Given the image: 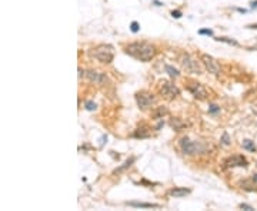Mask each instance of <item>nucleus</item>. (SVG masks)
Wrapping results in <instances>:
<instances>
[{
    "instance_id": "c756f323",
    "label": "nucleus",
    "mask_w": 257,
    "mask_h": 211,
    "mask_svg": "<svg viewBox=\"0 0 257 211\" xmlns=\"http://www.w3.org/2000/svg\"><path fill=\"white\" fill-rule=\"evenodd\" d=\"M83 73H84V71H83L82 69H79V79H82L83 77Z\"/></svg>"
},
{
    "instance_id": "6e6552de",
    "label": "nucleus",
    "mask_w": 257,
    "mask_h": 211,
    "mask_svg": "<svg viewBox=\"0 0 257 211\" xmlns=\"http://www.w3.org/2000/svg\"><path fill=\"white\" fill-rule=\"evenodd\" d=\"M187 90L193 94V97L199 98V100L207 98L208 96L206 87L203 86L202 83H197V81H187Z\"/></svg>"
},
{
    "instance_id": "a211bd4d",
    "label": "nucleus",
    "mask_w": 257,
    "mask_h": 211,
    "mask_svg": "<svg viewBox=\"0 0 257 211\" xmlns=\"http://www.w3.org/2000/svg\"><path fill=\"white\" fill-rule=\"evenodd\" d=\"M164 69H166V71H167V73H169V76L170 77H179L180 76V71L177 70V69H174V67H173V66H170V64H166V67H164Z\"/></svg>"
},
{
    "instance_id": "7ed1b4c3",
    "label": "nucleus",
    "mask_w": 257,
    "mask_h": 211,
    "mask_svg": "<svg viewBox=\"0 0 257 211\" xmlns=\"http://www.w3.org/2000/svg\"><path fill=\"white\" fill-rule=\"evenodd\" d=\"M179 63H180L181 69L186 70L187 73H193V74H197V76L199 74H203V69H202V66H200V63L196 59H193L190 54L183 53L179 57Z\"/></svg>"
},
{
    "instance_id": "9d476101",
    "label": "nucleus",
    "mask_w": 257,
    "mask_h": 211,
    "mask_svg": "<svg viewBox=\"0 0 257 211\" xmlns=\"http://www.w3.org/2000/svg\"><path fill=\"white\" fill-rule=\"evenodd\" d=\"M86 77L92 83H94V84H104V83H107L106 74L100 73V71H96V70H87L86 71Z\"/></svg>"
},
{
    "instance_id": "473e14b6",
    "label": "nucleus",
    "mask_w": 257,
    "mask_h": 211,
    "mask_svg": "<svg viewBox=\"0 0 257 211\" xmlns=\"http://www.w3.org/2000/svg\"><path fill=\"white\" fill-rule=\"evenodd\" d=\"M253 181H254V183H257V173L253 174Z\"/></svg>"
},
{
    "instance_id": "6ab92c4d",
    "label": "nucleus",
    "mask_w": 257,
    "mask_h": 211,
    "mask_svg": "<svg viewBox=\"0 0 257 211\" xmlns=\"http://www.w3.org/2000/svg\"><path fill=\"white\" fill-rule=\"evenodd\" d=\"M230 143H231V140H230L229 133L224 131V133L221 134V138H220V144H221V146H224V147H227V146H230Z\"/></svg>"
},
{
    "instance_id": "2f4dec72",
    "label": "nucleus",
    "mask_w": 257,
    "mask_h": 211,
    "mask_svg": "<svg viewBox=\"0 0 257 211\" xmlns=\"http://www.w3.org/2000/svg\"><path fill=\"white\" fill-rule=\"evenodd\" d=\"M237 11H240V13H246V9H240V7H239V9H237Z\"/></svg>"
},
{
    "instance_id": "393cba45",
    "label": "nucleus",
    "mask_w": 257,
    "mask_h": 211,
    "mask_svg": "<svg viewBox=\"0 0 257 211\" xmlns=\"http://www.w3.org/2000/svg\"><path fill=\"white\" fill-rule=\"evenodd\" d=\"M171 16L174 17V19H180V17L183 16V13H181L180 10H173L171 11Z\"/></svg>"
},
{
    "instance_id": "cd10ccee",
    "label": "nucleus",
    "mask_w": 257,
    "mask_h": 211,
    "mask_svg": "<svg viewBox=\"0 0 257 211\" xmlns=\"http://www.w3.org/2000/svg\"><path fill=\"white\" fill-rule=\"evenodd\" d=\"M247 29H257V23H253V24H247Z\"/></svg>"
},
{
    "instance_id": "f3484780",
    "label": "nucleus",
    "mask_w": 257,
    "mask_h": 211,
    "mask_svg": "<svg viewBox=\"0 0 257 211\" xmlns=\"http://www.w3.org/2000/svg\"><path fill=\"white\" fill-rule=\"evenodd\" d=\"M241 146H243L244 150H249V151H253V153L256 151V144H254V141H252V140H243Z\"/></svg>"
},
{
    "instance_id": "dca6fc26",
    "label": "nucleus",
    "mask_w": 257,
    "mask_h": 211,
    "mask_svg": "<svg viewBox=\"0 0 257 211\" xmlns=\"http://www.w3.org/2000/svg\"><path fill=\"white\" fill-rule=\"evenodd\" d=\"M134 161H136V157H130L129 160H127V161L123 163V166H120V167L116 168L114 171H113V174H120V173H123V171H124V170H127V168L130 167V166H131V164H133Z\"/></svg>"
},
{
    "instance_id": "c85d7f7f",
    "label": "nucleus",
    "mask_w": 257,
    "mask_h": 211,
    "mask_svg": "<svg viewBox=\"0 0 257 211\" xmlns=\"http://www.w3.org/2000/svg\"><path fill=\"white\" fill-rule=\"evenodd\" d=\"M250 7H252V9H257V0H256V2H252V3H250Z\"/></svg>"
},
{
    "instance_id": "1a4fd4ad",
    "label": "nucleus",
    "mask_w": 257,
    "mask_h": 211,
    "mask_svg": "<svg viewBox=\"0 0 257 211\" xmlns=\"http://www.w3.org/2000/svg\"><path fill=\"white\" fill-rule=\"evenodd\" d=\"M224 168H233V167H247V160L240 154H236V156H231V157L226 158L224 161Z\"/></svg>"
},
{
    "instance_id": "7c9ffc66",
    "label": "nucleus",
    "mask_w": 257,
    "mask_h": 211,
    "mask_svg": "<svg viewBox=\"0 0 257 211\" xmlns=\"http://www.w3.org/2000/svg\"><path fill=\"white\" fill-rule=\"evenodd\" d=\"M153 3H154L156 6H161V5H163V3H161V2H159V0H154Z\"/></svg>"
},
{
    "instance_id": "aec40b11",
    "label": "nucleus",
    "mask_w": 257,
    "mask_h": 211,
    "mask_svg": "<svg viewBox=\"0 0 257 211\" xmlns=\"http://www.w3.org/2000/svg\"><path fill=\"white\" fill-rule=\"evenodd\" d=\"M216 40H217V42H223V43H227V44H231V46H239V43L236 42L234 39H230V37H217Z\"/></svg>"
},
{
    "instance_id": "5701e85b",
    "label": "nucleus",
    "mask_w": 257,
    "mask_h": 211,
    "mask_svg": "<svg viewBox=\"0 0 257 211\" xmlns=\"http://www.w3.org/2000/svg\"><path fill=\"white\" fill-rule=\"evenodd\" d=\"M199 34H202V36H213V30L212 29H200Z\"/></svg>"
},
{
    "instance_id": "f257e3e1",
    "label": "nucleus",
    "mask_w": 257,
    "mask_h": 211,
    "mask_svg": "<svg viewBox=\"0 0 257 211\" xmlns=\"http://www.w3.org/2000/svg\"><path fill=\"white\" fill-rule=\"evenodd\" d=\"M124 53L139 61L147 63L156 56V47L147 42H133L124 46Z\"/></svg>"
},
{
    "instance_id": "2eb2a0df",
    "label": "nucleus",
    "mask_w": 257,
    "mask_h": 211,
    "mask_svg": "<svg viewBox=\"0 0 257 211\" xmlns=\"http://www.w3.org/2000/svg\"><path fill=\"white\" fill-rule=\"evenodd\" d=\"M131 207H143V208H159V204H153V203H137V201H129L127 203Z\"/></svg>"
},
{
    "instance_id": "ddd939ff",
    "label": "nucleus",
    "mask_w": 257,
    "mask_h": 211,
    "mask_svg": "<svg viewBox=\"0 0 257 211\" xmlns=\"http://www.w3.org/2000/svg\"><path fill=\"white\" fill-rule=\"evenodd\" d=\"M169 124L171 126V129H174L176 131H180L183 130L184 127H186V121H183L181 119H179V117H173V119H170Z\"/></svg>"
},
{
    "instance_id": "423d86ee",
    "label": "nucleus",
    "mask_w": 257,
    "mask_h": 211,
    "mask_svg": "<svg viewBox=\"0 0 257 211\" xmlns=\"http://www.w3.org/2000/svg\"><path fill=\"white\" fill-rule=\"evenodd\" d=\"M134 98H136V103H137V106H139V108H142V110H147V108H150L154 104V101H156V97H154L152 93L146 92V90L137 92Z\"/></svg>"
},
{
    "instance_id": "412c9836",
    "label": "nucleus",
    "mask_w": 257,
    "mask_h": 211,
    "mask_svg": "<svg viewBox=\"0 0 257 211\" xmlns=\"http://www.w3.org/2000/svg\"><path fill=\"white\" fill-rule=\"evenodd\" d=\"M84 108H86L87 111H94V110L97 108V104L94 103V101H92V100H89V101H86V104H84Z\"/></svg>"
},
{
    "instance_id": "bb28decb",
    "label": "nucleus",
    "mask_w": 257,
    "mask_h": 211,
    "mask_svg": "<svg viewBox=\"0 0 257 211\" xmlns=\"http://www.w3.org/2000/svg\"><path fill=\"white\" fill-rule=\"evenodd\" d=\"M163 126H164V121H163V119H161V120L159 121V124L156 126V130H160V129H161Z\"/></svg>"
},
{
    "instance_id": "4468645a",
    "label": "nucleus",
    "mask_w": 257,
    "mask_h": 211,
    "mask_svg": "<svg viewBox=\"0 0 257 211\" xmlns=\"http://www.w3.org/2000/svg\"><path fill=\"white\" fill-rule=\"evenodd\" d=\"M149 135H150V130H149V127H146V126H142V127H139L134 131V137L136 138H146Z\"/></svg>"
},
{
    "instance_id": "0eeeda50",
    "label": "nucleus",
    "mask_w": 257,
    "mask_h": 211,
    "mask_svg": "<svg viewBox=\"0 0 257 211\" xmlns=\"http://www.w3.org/2000/svg\"><path fill=\"white\" fill-rule=\"evenodd\" d=\"M202 63L204 64V67H206V70L208 71V73H212V74H220L221 73V67H220L219 61L214 59L213 56H210V54H202Z\"/></svg>"
},
{
    "instance_id": "20e7f679",
    "label": "nucleus",
    "mask_w": 257,
    "mask_h": 211,
    "mask_svg": "<svg viewBox=\"0 0 257 211\" xmlns=\"http://www.w3.org/2000/svg\"><path fill=\"white\" fill-rule=\"evenodd\" d=\"M180 148L187 156H194V154H200V153L206 151L204 144H202L200 141H192L189 137H183L180 140Z\"/></svg>"
},
{
    "instance_id": "4be33fe9",
    "label": "nucleus",
    "mask_w": 257,
    "mask_h": 211,
    "mask_svg": "<svg viewBox=\"0 0 257 211\" xmlns=\"http://www.w3.org/2000/svg\"><path fill=\"white\" fill-rule=\"evenodd\" d=\"M208 113H210V114H217V113H220V107L217 106V104H212V106L208 107Z\"/></svg>"
},
{
    "instance_id": "b1692460",
    "label": "nucleus",
    "mask_w": 257,
    "mask_h": 211,
    "mask_svg": "<svg viewBox=\"0 0 257 211\" xmlns=\"http://www.w3.org/2000/svg\"><path fill=\"white\" fill-rule=\"evenodd\" d=\"M130 30L133 33H137L139 30H140V24L137 22H131V24H130Z\"/></svg>"
},
{
    "instance_id": "f8f14e48",
    "label": "nucleus",
    "mask_w": 257,
    "mask_h": 211,
    "mask_svg": "<svg viewBox=\"0 0 257 211\" xmlns=\"http://www.w3.org/2000/svg\"><path fill=\"white\" fill-rule=\"evenodd\" d=\"M169 114V108L164 107V106H159V107H156L152 111V119L154 120H161L164 116H167Z\"/></svg>"
},
{
    "instance_id": "a878e982",
    "label": "nucleus",
    "mask_w": 257,
    "mask_h": 211,
    "mask_svg": "<svg viewBox=\"0 0 257 211\" xmlns=\"http://www.w3.org/2000/svg\"><path fill=\"white\" fill-rule=\"evenodd\" d=\"M240 208L241 210H249V211H252V210H254L252 206H249V204H240Z\"/></svg>"
},
{
    "instance_id": "39448f33",
    "label": "nucleus",
    "mask_w": 257,
    "mask_h": 211,
    "mask_svg": "<svg viewBox=\"0 0 257 211\" xmlns=\"http://www.w3.org/2000/svg\"><path fill=\"white\" fill-rule=\"evenodd\" d=\"M157 90H159L160 96L167 98V100H174V98L180 96L179 87L173 84V83H170L169 80H160L159 84H157Z\"/></svg>"
},
{
    "instance_id": "9b49d317",
    "label": "nucleus",
    "mask_w": 257,
    "mask_h": 211,
    "mask_svg": "<svg viewBox=\"0 0 257 211\" xmlns=\"http://www.w3.org/2000/svg\"><path fill=\"white\" fill-rule=\"evenodd\" d=\"M190 188H184V187H173L171 190H169V195L174 197V198H181L186 197L187 194H190Z\"/></svg>"
},
{
    "instance_id": "f03ea898",
    "label": "nucleus",
    "mask_w": 257,
    "mask_h": 211,
    "mask_svg": "<svg viewBox=\"0 0 257 211\" xmlns=\"http://www.w3.org/2000/svg\"><path fill=\"white\" fill-rule=\"evenodd\" d=\"M89 54H90V57L96 59L100 63L109 64L114 59V47L111 44H99L90 50Z\"/></svg>"
}]
</instances>
